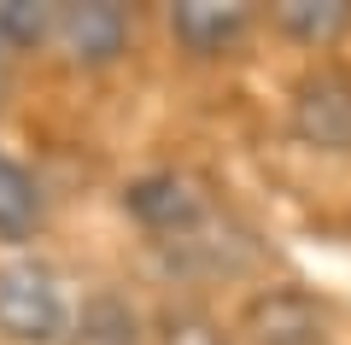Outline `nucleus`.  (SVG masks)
<instances>
[{
    "instance_id": "1",
    "label": "nucleus",
    "mask_w": 351,
    "mask_h": 345,
    "mask_svg": "<svg viewBox=\"0 0 351 345\" xmlns=\"http://www.w3.org/2000/svg\"><path fill=\"white\" fill-rule=\"evenodd\" d=\"M71 298L59 275L41 258H6L0 263V340L6 345H64L71 333Z\"/></svg>"
},
{
    "instance_id": "2",
    "label": "nucleus",
    "mask_w": 351,
    "mask_h": 345,
    "mask_svg": "<svg viewBox=\"0 0 351 345\" xmlns=\"http://www.w3.org/2000/svg\"><path fill=\"white\" fill-rule=\"evenodd\" d=\"M287 129L311 152H328V158L351 152V64L346 59H316L293 76Z\"/></svg>"
},
{
    "instance_id": "3",
    "label": "nucleus",
    "mask_w": 351,
    "mask_h": 345,
    "mask_svg": "<svg viewBox=\"0 0 351 345\" xmlns=\"http://www.w3.org/2000/svg\"><path fill=\"white\" fill-rule=\"evenodd\" d=\"M234 340L240 345H339L334 333V310L311 293V287H258L234 316Z\"/></svg>"
},
{
    "instance_id": "4",
    "label": "nucleus",
    "mask_w": 351,
    "mask_h": 345,
    "mask_svg": "<svg viewBox=\"0 0 351 345\" xmlns=\"http://www.w3.org/2000/svg\"><path fill=\"white\" fill-rule=\"evenodd\" d=\"M135 18L112 0H88V6H53V47L64 53L71 71H106L129 53Z\"/></svg>"
},
{
    "instance_id": "5",
    "label": "nucleus",
    "mask_w": 351,
    "mask_h": 345,
    "mask_svg": "<svg viewBox=\"0 0 351 345\" xmlns=\"http://www.w3.org/2000/svg\"><path fill=\"white\" fill-rule=\"evenodd\" d=\"M252 24H258V12L252 6H234V0H176L170 6V41L199 64L240 53L246 36H252Z\"/></svg>"
},
{
    "instance_id": "6",
    "label": "nucleus",
    "mask_w": 351,
    "mask_h": 345,
    "mask_svg": "<svg viewBox=\"0 0 351 345\" xmlns=\"http://www.w3.org/2000/svg\"><path fill=\"white\" fill-rule=\"evenodd\" d=\"M141 340H147L141 310L117 287H94L82 298V310L71 316V333H64V345H141Z\"/></svg>"
},
{
    "instance_id": "7",
    "label": "nucleus",
    "mask_w": 351,
    "mask_h": 345,
    "mask_svg": "<svg viewBox=\"0 0 351 345\" xmlns=\"http://www.w3.org/2000/svg\"><path fill=\"white\" fill-rule=\"evenodd\" d=\"M269 29L311 53H328L351 36V0H281L269 6Z\"/></svg>"
},
{
    "instance_id": "8",
    "label": "nucleus",
    "mask_w": 351,
    "mask_h": 345,
    "mask_svg": "<svg viewBox=\"0 0 351 345\" xmlns=\"http://www.w3.org/2000/svg\"><path fill=\"white\" fill-rule=\"evenodd\" d=\"M41 222H47V199H41L36 176L0 147V240L24 246V240L41 235Z\"/></svg>"
},
{
    "instance_id": "9",
    "label": "nucleus",
    "mask_w": 351,
    "mask_h": 345,
    "mask_svg": "<svg viewBox=\"0 0 351 345\" xmlns=\"http://www.w3.org/2000/svg\"><path fill=\"white\" fill-rule=\"evenodd\" d=\"M152 345H234V333L205 305H164L152 322Z\"/></svg>"
},
{
    "instance_id": "10",
    "label": "nucleus",
    "mask_w": 351,
    "mask_h": 345,
    "mask_svg": "<svg viewBox=\"0 0 351 345\" xmlns=\"http://www.w3.org/2000/svg\"><path fill=\"white\" fill-rule=\"evenodd\" d=\"M0 36L12 41V53H29V47H41V41H53V6L0 0Z\"/></svg>"
},
{
    "instance_id": "11",
    "label": "nucleus",
    "mask_w": 351,
    "mask_h": 345,
    "mask_svg": "<svg viewBox=\"0 0 351 345\" xmlns=\"http://www.w3.org/2000/svg\"><path fill=\"white\" fill-rule=\"evenodd\" d=\"M12 82H18V53H12V41L0 36V111H6V99H12Z\"/></svg>"
}]
</instances>
